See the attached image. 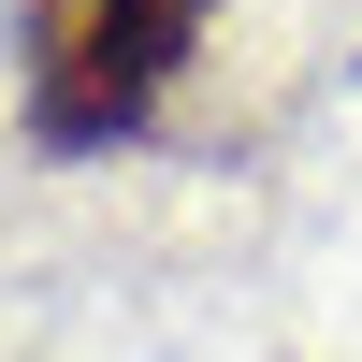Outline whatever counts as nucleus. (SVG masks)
Masks as SVG:
<instances>
[{
    "instance_id": "1",
    "label": "nucleus",
    "mask_w": 362,
    "mask_h": 362,
    "mask_svg": "<svg viewBox=\"0 0 362 362\" xmlns=\"http://www.w3.org/2000/svg\"><path fill=\"white\" fill-rule=\"evenodd\" d=\"M203 0H44L29 15V131L58 160H102L160 116V87L189 73Z\"/></svg>"
}]
</instances>
